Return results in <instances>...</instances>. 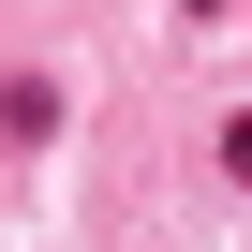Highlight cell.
<instances>
[{"instance_id": "cell-1", "label": "cell", "mask_w": 252, "mask_h": 252, "mask_svg": "<svg viewBox=\"0 0 252 252\" xmlns=\"http://www.w3.org/2000/svg\"><path fill=\"white\" fill-rule=\"evenodd\" d=\"M222 178H237V193H252V119H222Z\"/></svg>"}, {"instance_id": "cell-2", "label": "cell", "mask_w": 252, "mask_h": 252, "mask_svg": "<svg viewBox=\"0 0 252 252\" xmlns=\"http://www.w3.org/2000/svg\"><path fill=\"white\" fill-rule=\"evenodd\" d=\"M178 15H222V0H178Z\"/></svg>"}]
</instances>
